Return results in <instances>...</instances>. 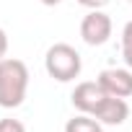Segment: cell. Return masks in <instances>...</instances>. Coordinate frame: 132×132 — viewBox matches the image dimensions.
<instances>
[{"instance_id":"6da1fadb","label":"cell","mask_w":132,"mask_h":132,"mask_svg":"<svg viewBox=\"0 0 132 132\" xmlns=\"http://www.w3.org/2000/svg\"><path fill=\"white\" fill-rule=\"evenodd\" d=\"M29 88V68L23 60L3 57L0 60V106L16 109L23 104Z\"/></svg>"},{"instance_id":"7a4b0ae2","label":"cell","mask_w":132,"mask_h":132,"mask_svg":"<svg viewBox=\"0 0 132 132\" xmlns=\"http://www.w3.org/2000/svg\"><path fill=\"white\" fill-rule=\"evenodd\" d=\"M44 68L49 73V78L60 80V83H68V80H75L80 75V54L75 47L65 44V42H57L47 49V57H44Z\"/></svg>"},{"instance_id":"3957f363","label":"cell","mask_w":132,"mask_h":132,"mask_svg":"<svg viewBox=\"0 0 132 132\" xmlns=\"http://www.w3.org/2000/svg\"><path fill=\"white\" fill-rule=\"evenodd\" d=\"M106 96H109V93L101 88L98 80H83V83L75 86L70 101H73V106H75L80 114H91V117H93V114L101 109V104L106 101Z\"/></svg>"},{"instance_id":"277c9868","label":"cell","mask_w":132,"mask_h":132,"mask_svg":"<svg viewBox=\"0 0 132 132\" xmlns=\"http://www.w3.org/2000/svg\"><path fill=\"white\" fill-rule=\"evenodd\" d=\"M80 36L86 44L98 47L111 36V18L101 11H91L83 21H80Z\"/></svg>"},{"instance_id":"5b68a950","label":"cell","mask_w":132,"mask_h":132,"mask_svg":"<svg viewBox=\"0 0 132 132\" xmlns=\"http://www.w3.org/2000/svg\"><path fill=\"white\" fill-rule=\"evenodd\" d=\"M96 80L101 83V88L109 96H119V98L132 96V73L124 68H106V70H101V75Z\"/></svg>"},{"instance_id":"8992f818","label":"cell","mask_w":132,"mask_h":132,"mask_svg":"<svg viewBox=\"0 0 132 132\" xmlns=\"http://www.w3.org/2000/svg\"><path fill=\"white\" fill-rule=\"evenodd\" d=\"M98 122H104V124H122L127 117H129V106H127V101L124 98H119V96H106V101L101 104V109L93 114Z\"/></svg>"},{"instance_id":"52a82bcc","label":"cell","mask_w":132,"mask_h":132,"mask_svg":"<svg viewBox=\"0 0 132 132\" xmlns=\"http://www.w3.org/2000/svg\"><path fill=\"white\" fill-rule=\"evenodd\" d=\"M65 132H104V129H101V124H98L91 114H78V117L68 119Z\"/></svg>"},{"instance_id":"ba28073f","label":"cell","mask_w":132,"mask_h":132,"mask_svg":"<svg viewBox=\"0 0 132 132\" xmlns=\"http://www.w3.org/2000/svg\"><path fill=\"white\" fill-rule=\"evenodd\" d=\"M122 57H124V62L132 68V21L122 31Z\"/></svg>"},{"instance_id":"9c48e42d","label":"cell","mask_w":132,"mask_h":132,"mask_svg":"<svg viewBox=\"0 0 132 132\" xmlns=\"http://www.w3.org/2000/svg\"><path fill=\"white\" fill-rule=\"evenodd\" d=\"M0 132H26L18 119H0Z\"/></svg>"},{"instance_id":"30bf717a","label":"cell","mask_w":132,"mask_h":132,"mask_svg":"<svg viewBox=\"0 0 132 132\" xmlns=\"http://www.w3.org/2000/svg\"><path fill=\"white\" fill-rule=\"evenodd\" d=\"M80 5H86V8H91V11H98V8H104L109 0H78Z\"/></svg>"},{"instance_id":"8fae6325","label":"cell","mask_w":132,"mask_h":132,"mask_svg":"<svg viewBox=\"0 0 132 132\" xmlns=\"http://www.w3.org/2000/svg\"><path fill=\"white\" fill-rule=\"evenodd\" d=\"M5 52H8V36H5L3 29H0V60L5 57Z\"/></svg>"},{"instance_id":"7c38bea8","label":"cell","mask_w":132,"mask_h":132,"mask_svg":"<svg viewBox=\"0 0 132 132\" xmlns=\"http://www.w3.org/2000/svg\"><path fill=\"white\" fill-rule=\"evenodd\" d=\"M44 5H57V3H62V0H42Z\"/></svg>"},{"instance_id":"4fadbf2b","label":"cell","mask_w":132,"mask_h":132,"mask_svg":"<svg viewBox=\"0 0 132 132\" xmlns=\"http://www.w3.org/2000/svg\"><path fill=\"white\" fill-rule=\"evenodd\" d=\"M129 3H132V0H129Z\"/></svg>"}]
</instances>
